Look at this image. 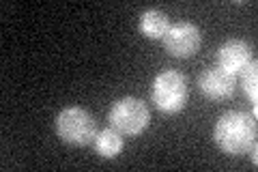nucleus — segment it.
I'll return each instance as SVG.
<instances>
[{
  "label": "nucleus",
  "instance_id": "nucleus-1",
  "mask_svg": "<svg viewBox=\"0 0 258 172\" xmlns=\"http://www.w3.org/2000/svg\"><path fill=\"white\" fill-rule=\"evenodd\" d=\"M213 140L224 153L243 155L256 146V119L245 112H226L213 127Z\"/></svg>",
  "mask_w": 258,
  "mask_h": 172
},
{
  "label": "nucleus",
  "instance_id": "nucleus-2",
  "mask_svg": "<svg viewBox=\"0 0 258 172\" xmlns=\"http://www.w3.org/2000/svg\"><path fill=\"white\" fill-rule=\"evenodd\" d=\"M151 99L157 105L159 112H166V114L181 112L185 108V101H187V82H185V76L172 69L161 71L153 80Z\"/></svg>",
  "mask_w": 258,
  "mask_h": 172
},
{
  "label": "nucleus",
  "instance_id": "nucleus-3",
  "mask_svg": "<svg viewBox=\"0 0 258 172\" xmlns=\"http://www.w3.org/2000/svg\"><path fill=\"white\" fill-rule=\"evenodd\" d=\"M110 127L125 136H140L151 123V112L147 103L138 97H123L112 103L108 112Z\"/></svg>",
  "mask_w": 258,
  "mask_h": 172
},
{
  "label": "nucleus",
  "instance_id": "nucleus-4",
  "mask_svg": "<svg viewBox=\"0 0 258 172\" xmlns=\"http://www.w3.org/2000/svg\"><path fill=\"white\" fill-rule=\"evenodd\" d=\"M56 134L60 140L74 146L91 144L97 136L95 119L84 108H64L56 117Z\"/></svg>",
  "mask_w": 258,
  "mask_h": 172
},
{
  "label": "nucleus",
  "instance_id": "nucleus-5",
  "mask_svg": "<svg viewBox=\"0 0 258 172\" xmlns=\"http://www.w3.org/2000/svg\"><path fill=\"white\" fill-rule=\"evenodd\" d=\"M200 43H203V32L191 22L172 24L164 37L166 52L170 56H176V59H187L194 52H198Z\"/></svg>",
  "mask_w": 258,
  "mask_h": 172
},
{
  "label": "nucleus",
  "instance_id": "nucleus-6",
  "mask_svg": "<svg viewBox=\"0 0 258 172\" xmlns=\"http://www.w3.org/2000/svg\"><path fill=\"white\" fill-rule=\"evenodd\" d=\"M249 63H252V47L241 39L226 41L217 50V67L226 73H230V76L241 73Z\"/></svg>",
  "mask_w": 258,
  "mask_h": 172
},
{
  "label": "nucleus",
  "instance_id": "nucleus-7",
  "mask_svg": "<svg viewBox=\"0 0 258 172\" xmlns=\"http://www.w3.org/2000/svg\"><path fill=\"white\" fill-rule=\"evenodd\" d=\"M198 86L205 97H209L213 101H222V99L232 97V93H235V76L222 71L220 67H211L200 73Z\"/></svg>",
  "mask_w": 258,
  "mask_h": 172
},
{
  "label": "nucleus",
  "instance_id": "nucleus-8",
  "mask_svg": "<svg viewBox=\"0 0 258 172\" xmlns=\"http://www.w3.org/2000/svg\"><path fill=\"white\" fill-rule=\"evenodd\" d=\"M95 151L106 159H112L123 151V134L116 132L114 127H106L101 132H97L95 136Z\"/></svg>",
  "mask_w": 258,
  "mask_h": 172
},
{
  "label": "nucleus",
  "instance_id": "nucleus-9",
  "mask_svg": "<svg viewBox=\"0 0 258 172\" xmlns=\"http://www.w3.org/2000/svg\"><path fill=\"white\" fill-rule=\"evenodd\" d=\"M168 28H170V24H168L166 13L151 9L140 15V30H142V35H147L149 39H164Z\"/></svg>",
  "mask_w": 258,
  "mask_h": 172
},
{
  "label": "nucleus",
  "instance_id": "nucleus-10",
  "mask_svg": "<svg viewBox=\"0 0 258 172\" xmlns=\"http://www.w3.org/2000/svg\"><path fill=\"white\" fill-rule=\"evenodd\" d=\"M241 88H243V95L247 97L252 103H256V95H258V67L252 61L247 67L241 71Z\"/></svg>",
  "mask_w": 258,
  "mask_h": 172
}]
</instances>
